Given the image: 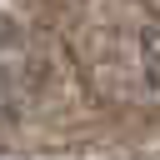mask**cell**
Returning <instances> with one entry per match:
<instances>
[{
    "instance_id": "6da1fadb",
    "label": "cell",
    "mask_w": 160,
    "mask_h": 160,
    "mask_svg": "<svg viewBox=\"0 0 160 160\" xmlns=\"http://www.w3.org/2000/svg\"><path fill=\"white\" fill-rule=\"evenodd\" d=\"M145 80L155 85V25H145Z\"/></svg>"
}]
</instances>
